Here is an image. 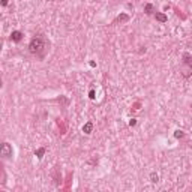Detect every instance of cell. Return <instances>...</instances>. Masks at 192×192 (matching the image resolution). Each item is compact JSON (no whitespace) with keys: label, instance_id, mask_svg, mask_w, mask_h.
Masks as SVG:
<instances>
[{"label":"cell","instance_id":"cell-14","mask_svg":"<svg viewBox=\"0 0 192 192\" xmlns=\"http://www.w3.org/2000/svg\"><path fill=\"white\" fill-rule=\"evenodd\" d=\"M8 2H9V0H2V2H0V5H2V6H6Z\"/></svg>","mask_w":192,"mask_h":192},{"label":"cell","instance_id":"cell-6","mask_svg":"<svg viewBox=\"0 0 192 192\" xmlns=\"http://www.w3.org/2000/svg\"><path fill=\"white\" fill-rule=\"evenodd\" d=\"M183 63H185V65L188 66V68H191V66H192V62H191V54H189V53H185V54H183Z\"/></svg>","mask_w":192,"mask_h":192},{"label":"cell","instance_id":"cell-8","mask_svg":"<svg viewBox=\"0 0 192 192\" xmlns=\"http://www.w3.org/2000/svg\"><path fill=\"white\" fill-rule=\"evenodd\" d=\"M128 20H129V17H128L126 14H122V15H119L117 18H116V21H114V23H119V21L122 23V21H128Z\"/></svg>","mask_w":192,"mask_h":192},{"label":"cell","instance_id":"cell-13","mask_svg":"<svg viewBox=\"0 0 192 192\" xmlns=\"http://www.w3.org/2000/svg\"><path fill=\"white\" fill-rule=\"evenodd\" d=\"M129 125H131V126H135V125H137V120H135V119H131Z\"/></svg>","mask_w":192,"mask_h":192},{"label":"cell","instance_id":"cell-12","mask_svg":"<svg viewBox=\"0 0 192 192\" xmlns=\"http://www.w3.org/2000/svg\"><path fill=\"white\" fill-rule=\"evenodd\" d=\"M0 176L5 177V171H3V165L2 164H0ZM0 182H3V180H0Z\"/></svg>","mask_w":192,"mask_h":192},{"label":"cell","instance_id":"cell-10","mask_svg":"<svg viewBox=\"0 0 192 192\" xmlns=\"http://www.w3.org/2000/svg\"><path fill=\"white\" fill-rule=\"evenodd\" d=\"M183 135H185V132L180 131V129H177L176 132H174V137H176V138H183Z\"/></svg>","mask_w":192,"mask_h":192},{"label":"cell","instance_id":"cell-1","mask_svg":"<svg viewBox=\"0 0 192 192\" xmlns=\"http://www.w3.org/2000/svg\"><path fill=\"white\" fill-rule=\"evenodd\" d=\"M48 45L50 44L47 42L44 35H35V36L32 38V41H30V44H29V51H30L33 56L39 57V59H44Z\"/></svg>","mask_w":192,"mask_h":192},{"label":"cell","instance_id":"cell-3","mask_svg":"<svg viewBox=\"0 0 192 192\" xmlns=\"http://www.w3.org/2000/svg\"><path fill=\"white\" fill-rule=\"evenodd\" d=\"M23 32H20V30H14L12 33H11V41H14V42H20V41L23 39Z\"/></svg>","mask_w":192,"mask_h":192},{"label":"cell","instance_id":"cell-15","mask_svg":"<svg viewBox=\"0 0 192 192\" xmlns=\"http://www.w3.org/2000/svg\"><path fill=\"white\" fill-rule=\"evenodd\" d=\"M90 98H92V99L95 98V92H93V90H90Z\"/></svg>","mask_w":192,"mask_h":192},{"label":"cell","instance_id":"cell-16","mask_svg":"<svg viewBox=\"0 0 192 192\" xmlns=\"http://www.w3.org/2000/svg\"><path fill=\"white\" fill-rule=\"evenodd\" d=\"M0 87H2V80H0Z\"/></svg>","mask_w":192,"mask_h":192},{"label":"cell","instance_id":"cell-11","mask_svg":"<svg viewBox=\"0 0 192 192\" xmlns=\"http://www.w3.org/2000/svg\"><path fill=\"white\" fill-rule=\"evenodd\" d=\"M150 179H152V182H153V183H156V182L159 180L158 174H155V173H152V174H150Z\"/></svg>","mask_w":192,"mask_h":192},{"label":"cell","instance_id":"cell-9","mask_svg":"<svg viewBox=\"0 0 192 192\" xmlns=\"http://www.w3.org/2000/svg\"><path fill=\"white\" fill-rule=\"evenodd\" d=\"M44 153H45V149H44V147H41V149H38V150H36V156H38L39 159L44 156Z\"/></svg>","mask_w":192,"mask_h":192},{"label":"cell","instance_id":"cell-2","mask_svg":"<svg viewBox=\"0 0 192 192\" xmlns=\"http://www.w3.org/2000/svg\"><path fill=\"white\" fill-rule=\"evenodd\" d=\"M14 153L12 146L9 143H2L0 144V158H11Z\"/></svg>","mask_w":192,"mask_h":192},{"label":"cell","instance_id":"cell-7","mask_svg":"<svg viewBox=\"0 0 192 192\" xmlns=\"http://www.w3.org/2000/svg\"><path fill=\"white\" fill-rule=\"evenodd\" d=\"M155 15H156V20L161 21V23H165V21L168 20V18H167V15H165V14H162V12H156Z\"/></svg>","mask_w":192,"mask_h":192},{"label":"cell","instance_id":"cell-5","mask_svg":"<svg viewBox=\"0 0 192 192\" xmlns=\"http://www.w3.org/2000/svg\"><path fill=\"white\" fill-rule=\"evenodd\" d=\"M144 11H146V14L147 15H152V14H155L156 12V9H155V6L152 3H147L146 5V8H144Z\"/></svg>","mask_w":192,"mask_h":192},{"label":"cell","instance_id":"cell-4","mask_svg":"<svg viewBox=\"0 0 192 192\" xmlns=\"http://www.w3.org/2000/svg\"><path fill=\"white\" fill-rule=\"evenodd\" d=\"M92 131H93V123L92 122H87V123L83 126V132L84 134H92Z\"/></svg>","mask_w":192,"mask_h":192}]
</instances>
